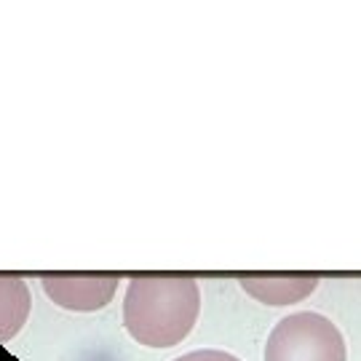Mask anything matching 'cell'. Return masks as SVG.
Returning a JSON list of instances; mask_svg holds the SVG:
<instances>
[{"mask_svg": "<svg viewBox=\"0 0 361 361\" xmlns=\"http://www.w3.org/2000/svg\"><path fill=\"white\" fill-rule=\"evenodd\" d=\"M201 292L193 279H131L123 297V326L145 348H174L193 332Z\"/></svg>", "mask_w": 361, "mask_h": 361, "instance_id": "cell-1", "label": "cell"}, {"mask_svg": "<svg viewBox=\"0 0 361 361\" xmlns=\"http://www.w3.org/2000/svg\"><path fill=\"white\" fill-rule=\"evenodd\" d=\"M265 361H348V348L335 324L322 313H292L273 326Z\"/></svg>", "mask_w": 361, "mask_h": 361, "instance_id": "cell-2", "label": "cell"}, {"mask_svg": "<svg viewBox=\"0 0 361 361\" xmlns=\"http://www.w3.org/2000/svg\"><path fill=\"white\" fill-rule=\"evenodd\" d=\"M43 292L59 308L73 313H94L113 302L118 279H46Z\"/></svg>", "mask_w": 361, "mask_h": 361, "instance_id": "cell-3", "label": "cell"}, {"mask_svg": "<svg viewBox=\"0 0 361 361\" xmlns=\"http://www.w3.org/2000/svg\"><path fill=\"white\" fill-rule=\"evenodd\" d=\"M32 308V297L25 281L0 279V345L11 343L25 329Z\"/></svg>", "mask_w": 361, "mask_h": 361, "instance_id": "cell-4", "label": "cell"}, {"mask_svg": "<svg viewBox=\"0 0 361 361\" xmlns=\"http://www.w3.org/2000/svg\"><path fill=\"white\" fill-rule=\"evenodd\" d=\"M244 292L265 305H295L313 295L319 286L316 279H244Z\"/></svg>", "mask_w": 361, "mask_h": 361, "instance_id": "cell-5", "label": "cell"}, {"mask_svg": "<svg viewBox=\"0 0 361 361\" xmlns=\"http://www.w3.org/2000/svg\"><path fill=\"white\" fill-rule=\"evenodd\" d=\"M174 361H241V359H235L233 353H225V350L204 348V350H190V353H185V356H180V359Z\"/></svg>", "mask_w": 361, "mask_h": 361, "instance_id": "cell-6", "label": "cell"}]
</instances>
